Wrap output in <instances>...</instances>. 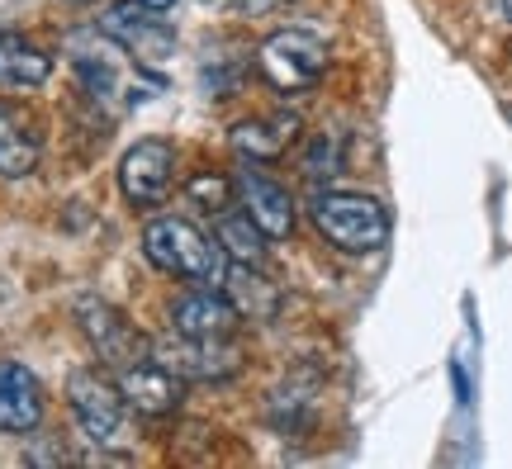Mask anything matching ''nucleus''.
Returning <instances> with one entry per match:
<instances>
[{
	"instance_id": "7",
	"label": "nucleus",
	"mask_w": 512,
	"mask_h": 469,
	"mask_svg": "<svg viewBox=\"0 0 512 469\" xmlns=\"http://www.w3.org/2000/svg\"><path fill=\"white\" fill-rule=\"evenodd\" d=\"M76 323H81L86 342L95 346V356L110 365V370H124V365H133V361H143V356H152V346H147L143 332L128 323V318H124V313H119L114 304L95 299V294L76 299Z\"/></svg>"
},
{
	"instance_id": "14",
	"label": "nucleus",
	"mask_w": 512,
	"mask_h": 469,
	"mask_svg": "<svg viewBox=\"0 0 512 469\" xmlns=\"http://www.w3.org/2000/svg\"><path fill=\"white\" fill-rule=\"evenodd\" d=\"M223 294H228V304L238 308V318H252V323H271L280 313V289L256 266H242V261L223 266Z\"/></svg>"
},
{
	"instance_id": "5",
	"label": "nucleus",
	"mask_w": 512,
	"mask_h": 469,
	"mask_svg": "<svg viewBox=\"0 0 512 469\" xmlns=\"http://www.w3.org/2000/svg\"><path fill=\"white\" fill-rule=\"evenodd\" d=\"M100 34L110 38L114 48H124L128 57H138L143 67H162L166 57L176 53V29L138 0H114L100 19Z\"/></svg>"
},
{
	"instance_id": "17",
	"label": "nucleus",
	"mask_w": 512,
	"mask_h": 469,
	"mask_svg": "<svg viewBox=\"0 0 512 469\" xmlns=\"http://www.w3.org/2000/svg\"><path fill=\"white\" fill-rule=\"evenodd\" d=\"M214 237H219V252L228 256V261H242V266H261V261H266V242H271V237L261 233L247 214H228V209H223L219 223H214Z\"/></svg>"
},
{
	"instance_id": "4",
	"label": "nucleus",
	"mask_w": 512,
	"mask_h": 469,
	"mask_svg": "<svg viewBox=\"0 0 512 469\" xmlns=\"http://www.w3.org/2000/svg\"><path fill=\"white\" fill-rule=\"evenodd\" d=\"M256 62H261V76L275 91H309L328 72V43L309 29H275L261 43Z\"/></svg>"
},
{
	"instance_id": "19",
	"label": "nucleus",
	"mask_w": 512,
	"mask_h": 469,
	"mask_svg": "<svg viewBox=\"0 0 512 469\" xmlns=\"http://www.w3.org/2000/svg\"><path fill=\"white\" fill-rule=\"evenodd\" d=\"M242 15H275V10H285V5H294V0H233Z\"/></svg>"
},
{
	"instance_id": "18",
	"label": "nucleus",
	"mask_w": 512,
	"mask_h": 469,
	"mask_svg": "<svg viewBox=\"0 0 512 469\" xmlns=\"http://www.w3.org/2000/svg\"><path fill=\"white\" fill-rule=\"evenodd\" d=\"M185 190H190V199H195L200 209H209V214H223V209H228V199H233V185L219 181V176H209V171L195 176Z\"/></svg>"
},
{
	"instance_id": "9",
	"label": "nucleus",
	"mask_w": 512,
	"mask_h": 469,
	"mask_svg": "<svg viewBox=\"0 0 512 469\" xmlns=\"http://www.w3.org/2000/svg\"><path fill=\"white\" fill-rule=\"evenodd\" d=\"M233 195H238L242 214L252 218L271 242H280V237L294 233V199H290V190H285L280 181H271L266 171H256V162L242 166L238 176H233Z\"/></svg>"
},
{
	"instance_id": "16",
	"label": "nucleus",
	"mask_w": 512,
	"mask_h": 469,
	"mask_svg": "<svg viewBox=\"0 0 512 469\" xmlns=\"http://www.w3.org/2000/svg\"><path fill=\"white\" fill-rule=\"evenodd\" d=\"M294 128L299 124L285 119V114L280 119H242V124H233L228 138H233V147H238L247 162H275L294 143Z\"/></svg>"
},
{
	"instance_id": "22",
	"label": "nucleus",
	"mask_w": 512,
	"mask_h": 469,
	"mask_svg": "<svg viewBox=\"0 0 512 469\" xmlns=\"http://www.w3.org/2000/svg\"><path fill=\"white\" fill-rule=\"evenodd\" d=\"M67 5H95V0H67Z\"/></svg>"
},
{
	"instance_id": "1",
	"label": "nucleus",
	"mask_w": 512,
	"mask_h": 469,
	"mask_svg": "<svg viewBox=\"0 0 512 469\" xmlns=\"http://www.w3.org/2000/svg\"><path fill=\"white\" fill-rule=\"evenodd\" d=\"M309 214H313V228L347 256L384 252V242H389L384 204L370 195H356V190H323V195H313Z\"/></svg>"
},
{
	"instance_id": "23",
	"label": "nucleus",
	"mask_w": 512,
	"mask_h": 469,
	"mask_svg": "<svg viewBox=\"0 0 512 469\" xmlns=\"http://www.w3.org/2000/svg\"><path fill=\"white\" fill-rule=\"evenodd\" d=\"M204 5H219V0H204Z\"/></svg>"
},
{
	"instance_id": "6",
	"label": "nucleus",
	"mask_w": 512,
	"mask_h": 469,
	"mask_svg": "<svg viewBox=\"0 0 512 469\" xmlns=\"http://www.w3.org/2000/svg\"><path fill=\"white\" fill-rule=\"evenodd\" d=\"M152 361H162L171 375L181 379H228L238 375L242 365V346L233 337H185V332H171L162 342H152Z\"/></svg>"
},
{
	"instance_id": "15",
	"label": "nucleus",
	"mask_w": 512,
	"mask_h": 469,
	"mask_svg": "<svg viewBox=\"0 0 512 469\" xmlns=\"http://www.w3.org/2000/svg\"><path fill=\"white\" fill-rule=\"evenodd\" d=\"M53 76V57L24 34H0V86L5 91H38Z\"/></svg>"
},
{
	"instance_id": "13",
	"label": "nucleus",
	"mask_w": 512,
	"mask_h": 469,
	"mask_svg": "<svg viewBox=\"0 0 512 469\" xmlns=\"http://www.w3.org/2000/svg\"><path fill=\"white\" fill-rule=\"evenodd\" d=\"M43 143H38L34 124L24 119V109L0 105V176L5 181H24L38 171Z\"/></svg>"
},
{
	"instance_id": "3",
	"label": "nucleus",
	"mask_w": 512,
	"mask_h": 469,
	"mask_svg": "<svg viewBox=\"0 0 512 469\" xmlns=\"http://www.w3.org/2000/svg\"><path fill=\"white\" fill-rule=\"evenodd\" d=\"M67 408H72L76 427L91 446H100V451H124L128 446V403L119 394V384H110L100 370H72Z\"/></svg>"
},
{
	"instance_id": "2",
	"label": "nucleus",
	"mask_w": 512,
	"mask_h": 469,
	"mask_svg": "<svg viewBox=\"0 0 512 469\" xmlns=\"http://www.w3.org/2000/svg\"><path fill=\"white\" fill-rule=\"evenodd\" d=\"M143 252L157 271L195 285H219L223 280V252L190 223V218H152L143 228Z\"/></svg>"
},
{
	"instance_id": "20",
	"label": "nucleus",
	"mask_w": 512,
	"mask_h": 469,
	"mask_svg": "<svg viewBox=\"0 0 512 469\" xmlns=\"http://www.w3.org/2000/svg\"><path fill=\"white\" fill-rule=\"evenodd\" d=\"M138 5H147V10H157V15H166V10H176V0H138Z\"/></svg>"
},
{
	"instance_id": "8",
	"label": "nucleus",
	"mask_w": 512,
	"mask_h": 469,
	"mask_svg": "<svg viewBox=\"0 0 512 469\" xmlns=\"http://www.w3.org/2000/svg\"><path fill=\"white\" fill-rule=\"evenodd\" d=\"M176 185V147L162 143V138H143L124 152L119 162V190L133 209H152L162 204Z\"/></svg>"
},
{
	"instance_id": "21",
	"label": "nucleus",
	"mask_w": 512,
	"mask_h": 469,
	"mask_svg": "<svg viewBox=\"0 0 512 469\" xmlns=\"http://www.w3.org/2000/svg\"><path fill=\"white\" fill-rule=\"evenodd\" d=\"M503 15H508V19H512V0H503Z\"/></svg>"
},
{
	"instance_id": "12",
	"label": "nucleus",
	"mask_w": 512,
	"mask_h": 469,
	"mask_svg": "<svg viewBox=\"0 0 512 469\" xmlns=\"http://www.w3.org/2000/svg\"><path fill=\"white\" fill-rule=\"evenodd\" d=\"M43 422V384L19 361H0V432H34Z\"/></svg>"
},
{
	"instance_id": "10",
	"label": "nucleus",
	"mask_w": 512,
	"mask_h": 469,
	"mask_svg": "<svg viewBox=\"0 0 512 469\" xmlns=\"http://www.w3.org/2000/svg\"><path fill=\"white\" fill-rule=\"evenodd\" d=\"M114 384H119V394H124L128 408L143 417H166L181 408V379L171 375L162 361H152V356L114 370Z\"/></svg>"
},
{
	"instance_id": "11",
	"label": "nucleus",
	"mask_w": 512,
	"mask_h": 469,
	"mask_svg": "<svg viewBox=\"0 0 512 469\" xmlns=\"http://www.w3.org/2000/svg\"><path fill=\"white\" fill-rule=\"evenodd\" d=\"M238 323V308L228 304V294H214V289H190L171 304V332H185V337H233Z\"/></svg>"
}]
</instances>
